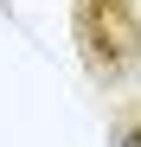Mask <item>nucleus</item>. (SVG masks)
Masks as SVG:
<instances>
[{"label":"nucleus","mask_w":141,"mask_h":147,"mask_svg":"<svg viewBox=\"0 0 141 147\" xmlns=\"http://www.w3.org/2000/svg\"><path fill=\"white\" fill-rule=\"evenodd\" d=\"M109 147H141V96H109Z\"/></svg>","instance_id":"f03ea898"},{"label":"nucleus","mask_w":141,"mask_h":147,"mask_svg":"<svg viewBox=\"0 0 141 147\" xmlns=\"http://www.w3.org/2000/svg\"><path fill=\"white\" fill-rule=\"evenodd\" d=\"M70 51L96 96L141 90V0H64Z\"/></svg>","instance_id":"f257e3e1"}]
</instances>
